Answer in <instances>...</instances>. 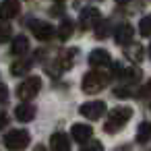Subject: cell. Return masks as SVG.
I'll list each match as a JSON object with an SVG mask.
<instances>
[{"label":"cell","instance_id":"16","mask_svg":"<svg viewBox=\"0 0 151 151\" xmlns=\"http://www.w3.org/2000/svg\"><path fill=\"white\" fill-rule=\"evenodd\" d=\"M73 29H75L73 21H70L68 17H64V19L60 21V25H58V37H60L62 42H66V40L73 35Z\"/></svg>","mask_w":151,"mask_h":151},{"label":"cell","instance_id":"21","mask_svg":"<svg viewBox=\"0 0 151 151\" xmlns=\"http://www.w3.org/2000/svg\"><path fill=\"white\" fill-rule=\"evenodd\" d=\"M139 31H141V35H145V37L151 35V15H147V17L141 19V23H139Z\"/></svg>","mask_w":151,"mask_h":151},{"label":"cell","instance_id":"15","mask_svg":"<svg viewBox=\"0 0 151 151\" xmlns=\"http://www.w3.org/2000/svg\"><path fill=\"white\" fill-rule=\"evenodd\" d=\"M25 52H29V40H27L25 35H17V37L13 40L11 54H15V56H21V54H25Z\"/></svg>","mask_w":151,"mask_h":151},{"label":"cell","instance_id":"12","mask_svg":"<svg viewBox=\"0 0 151 151\" xmlns=\"http://www.w3.org/2000/svg\"><path fill=\"white\" fill-rule=\"evenodd\" d=\"M132 25H128V23H124V25H120V27H116V31H114V40H116V44H120V46H124V44H128L130 40H132Z\"/></svg>","mask_w":151,"mask_h":151},{"label":"cell","instance_id":"23","mask_svg":"<svg viewBox=\"0 0 151 151\" xmlns=\"http://www.w3.org/2000/svg\"><path fill=\"white\" fill-rule=\"evenodd\" d=\"M81 151H104V145L99 141H87V143H83Z\"/></svg>","mask_w":151,"mask_h":151},{"label":"cell","instance_id":"10","mask_svg":"<svg viewBox=\"0 0 151 151\" xmlns=\"http://www.w3.org/2000/svg\"><path fill=\"white\" fill-rule=\"evenodd\" d=\"M89 64L93 68H101V66H110L112 64V58L106 50H93L89 54Z\"/></svg>","mask_w":151,"mask_h":151},{"label":"cell","instance_id":"6","mask_svg":"<svg viewBox=\"0 0 151 151\" xmlns=\"http://www.w3.org/2000/svg\"><path fill=\"white\" fill-rule=\"evenodd\" d=\"M31 31H33V35H35L40 42L52 40L54 33H56V29H54L50 23H46V21H31Z\"/></svg>","mask_w":151,"mask_h":151},{"label":"cell","instance_id":"29","mask_svg":"<svg viewBox=\"0 0 151 151\" xmlns=\"http://www.w3.org/2000/svg\"><path fill=\"white\" fill-rule=\"evenodd\" d=\"M35 151H46V149H44V147L40 145V147H35Z\"/></svg>","mask_w":151,"mask_h":151},{"label":"cell","instance_id":"17","mask_svg":"<svg viewBox=\"0 0 151 151\" xmlns=\"http://www.w3.org/2000/svg\"><path fill=\"white\" fill-rule=\"evenodd\" d=\"M29 66H31V60H29V58H21V60L13 62L11 75H13V77H21V75H25V73L29 70Z\"/></svg>","mask_w":151,"mask_h":151},{"label":"cell","instance_id":"2","mask_svg":"<svg viewBox=\"0 0 151 151\" xmlns=\"http://www.w3.org/2000/svg\"><path fill=\"white\" fill-rule=\"evenodd\" d=\"M106 85H108V77L99 70H91L83 77V91L89 93V95L99 93L101 89H106Z\"/></svg>","mask_w":151,"mask_h":151},{"label":"cell","instance_id":"28","mask_svg":"<svg viewBox=\"0 0 151 151\" xmlns=\"http://www.w3.org/2000/svg\"><path fill=\"white\" fill-rule=\"evenodd\" d=\"M116 151H130L128 145H122V147H116Z\"/></svg>","mask_w":151,"mask_h":151},{"label":"cell","instance_id":"8","mask_svg":"<svg viewBox=\"0 0 151 151\" xmlns=\"http://www.w3.org/2000/svg\"><path fill=\"white\" fill-rule=\"evenodd\" d=\"M21 11V2L19 0H4L0 4V19L2 21H9V19H15Z\"/></svg>","mask_w":151,"mask_h":151},{"label":"cell","instance_id":"13","mask_svg":"<svg viewBox=\"0 0 151 151\" xmlns=\"http://www.w3.org/2000/svg\"><path fill=\"white\" fill-rule=\"evenodd\" d=\"M50 143H52V149L54 151H70V139L64 132H54Z\"/></svg>","mask_w":151,"mask_h":151},{"label":"cell","instance_id":"18","mask_svg":"<svg viewBox=\"0 0 151 151\" xmlns=\"http://www.w3.org/2000/svg\"><path fill=\"white\" fill-rule=\"evenodd\" d=\"M151 137V124L149 122H141L139 128H137V141L139 143H147Z\"/></svg>","mask_w":151,"mask_h":151},{"label":"cell","instance_id":"11","mask_svg":"<svg viewBox=\"0 0 151 151\" xmlns=\"http://www.w3.org/2000/svg\"><path fill=\"white\" fill-rule=\"evenodd\" d=\"M35 106H31V104H21V106H17V110H15V118L19 120V122H31L33 118H35Z\"/></svg>","mask_w":151,"mask_h":151},{"label":"cell","instance_id":"24","mask_svg":"<svg viewBox=\"0 0 151 151\" xmlns=\"http://www.w3.org/2000/svg\"><path fill=\"white\" fill-rule=\"evenodd\" d=\"M108 29H110V25H108V21H101L97 27H95V37H99V40H104V37H108Z\"/></svg>","mask_w":151,"mask_h":151},{"label":"cell","instance_id":"26","mask_svg":"<svg viewBox=\"0 0 151 151\" xmlns=\"http://www.w3.org/2000/svg\"><path fill=\"white\" fill-rule=\"evenodd\" d=\"M6 97H9V89H6V85L0 83V104H4Z\"/></svg>","mask_w":151,"mask_h":151},{"label":"cell","instance_id":"14","mask_svg":"<svg viewBox=\"0 0 151 151\" xmlns=\"http://www.w3.org/2000/svg\"><path fill=\"white\" fill-rule=\"evenodd\" d=\"M75 56H77V50H75V48L62 52V54L58 56V60H56V66H58L60 70H68V68L73 66V62H75Z\"/></svg>","mask_w":151,"mask_h":151},{"label":"cell","instance_id":"22","mask_svg":"<svg viewBox=\"0 0 151 151\" xmlns=\"http://www.w3.org/2000/svg\"><path fill=\"white\" fill-rule=\"evenodd\" d=\"M122 79H126L128 83H130V81H139V79H141V70H139V68H124Z\"/></svg>","mask_w":151,"mask_h":151},{"label":"cell","instance_id":"4","mask_svg":"<svg viewBox=\"0 0 151 151\" xmlns=\"http://www.w3.org/2000/svg\"><path fill=\"white\" fill-rule=\"evenodd\" d=\"M4 145L11 151H23L29 145V132L27 130H21V128L11 130L9 134H4Z\"/></svg>","mask_w":151,"mask_h":151},{"label":"cell","instance_id":"7","mask_svg":"<svg viewBox=\"0 0 151 151\" xmlns=\"http://www.w3.org/2000/svg\"><path fill=\"white\" fill-rule=\"evenodd\" d=\"M79 112L89 120H97V118H101L106 114V104L104 101H87V104L81 106Z\"/></svg>","mask_w":151,"mask_h":151},{"label":"cell","instance_id":"30","mask_svg":"<svg viewBox=\"0 0 151 151\" xmlns=\"http://www.w3.org/2000/svg\"><path fill=\"white\" fill-rule=\"evenodd\" d=\"M116 2H120V4H124V2H128V0H116Z\"/></svg>","mask_w":151,"mask_h":151},{"label":"cell","instance_id":"25","mask_svg":"<svg viewBox=\"0 0 151 151\" xmlns=\"http://www.w3.org/2000/svg\"><path fill=\"white\" fill-rule=\"evenodd\" d=\"M141 97H145V99L151 101V79H149L147 85H143V89H141Z\"/></svg>","mask_w":151,"mask_h":151},{"label":"cell","instance_id":"9","mask_svg":"<svg viewBox=\"0 0 151 151\" xmlns=\"http://www.w3.org/2000/svg\"><path fill=\"white\" fill-rule=\"evenodd\" d=\"M70 134H73V139H75L77 143H81V145H83V143L91 141L93 130H91V126H89V124H73Z\"/></svg>","mask_w":151,"mask_h":151},{"label":"cell","instance_id":"5","mask_svg":"<svg viewBox=\"0 0 151 151\" xmlns=\"http://www.w3.org/2000/svg\"><path fill=\"white\" fill-rule=\"evenodd\" d=\"M99 23H101V13H99L97 9L89 6V9H85V11L81 13V19H79L81 29H95Z\"/></svg>","mask_w":151,"mask_h":151},{"label":"cell","instance_id":"27","mask_svg":"<svg viewBox=\"0 0 151 151\" xmlns=\"http://www.w3.org/2000/svg\"><path fill=\"white\" fill-rule=\"evenodd\" d=\"M6 124H9V116L4 112H0V128H4Z\"/></svg>","mask_w":151,"mask_h":151},{"label":"cell","instance_id":"3","mask_svg":"<svg viewBox=\"0 0 151 151\" xmlns=\"http://www.w3.org/2000/svg\"><path fill=\"white\" fill-rule=\"evenodd\" d=\"M40 89H42V79L40 77H29L27 81H23L17 87V97L23 99V101H29L40 93Z\"/></svg>","mask_w":151,"mask_h":151},{"label":"cell","instance_id":"20","mask_svg":"<svg viewBox=\"0 0 151 151\" xmlns=\"http://www.w3.org/2000/svg\"><path fill=\"white\" fill-rule=\"evenodd\" d=\"M11 37H13V27H11L6 21H2V23H0V44L9 42Z\"/></svg>","mask_w":151,"mask_h":151},{"label":"cell","instance_id":"19","mask_svg":"<svg viewBox=\"0 0 151 151\" xmlns=\"http://www.w3.org/2000/svg\"><path fill=\"white\" fill-rule=\"evenodd\" d=\"M126 56L130 58V60H134V62H141L143 60V46L141 44H132L130 48H126Z\"/></svg>","mask_w":151,"mask_h":151},{"label":"cell","instance_id":"31","mask_svg":"<svg viewBox=\"0 0 151 151\" xmlns=\"http://www.w3.org/2000/svg\"><path fill=\"white\" fill-rule=\"evenodd\" d=\"M149 58H151V46H149Z\"/></svg>","mask_w":151,"mask_h":151},{"label":"cell","instance_id":"1","mask_svg":"<svg viewBox=\"0 0 151 151\" xmlns=\"http://www.w3.org/2000/svg\"><path fill=\"white\" fill-rule=\"evenodd\" d=\"M130 116H132V110H130V108H126V106L114 108V110L110 112L108 122L104 124V130H106V132H116V130H120V128L130 120Z\"/></svg>","mask_w":151,"mask_h":151},{"label":"cell","instance_id":"32","mask_svg":"<svg viewBox=\"0 0 151 151\" xmlns=\"http://www.w3.org/2000/svg\"><path fill=\"white\" fill-rule=\"evenodd\" d=\"M58 2H60V0H58Z\"/></svg>","mask_w":151,"mask_h":151}]
</instances>
